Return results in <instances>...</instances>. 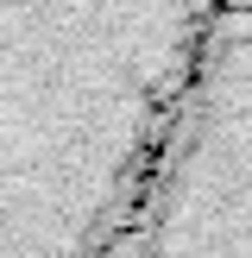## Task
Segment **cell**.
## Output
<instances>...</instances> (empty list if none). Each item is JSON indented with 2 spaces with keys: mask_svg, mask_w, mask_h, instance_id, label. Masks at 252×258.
Wrapping results in <instances>:
<instances>
[{
  "mask_svg": "<svg viewBox=\"0 0 252 258\" xmlns=\"http://www.w3.org/2000/svg\"><path fill=\"white\" fill-rule=\"evenodd\" d=\"M233 7H252V0H233Z\"/></svg>",
  "mask_w": 252,
  "mask_h": 258,
  "instance_id": "cell-1",
  "label": "cell"
}]
</instances>
